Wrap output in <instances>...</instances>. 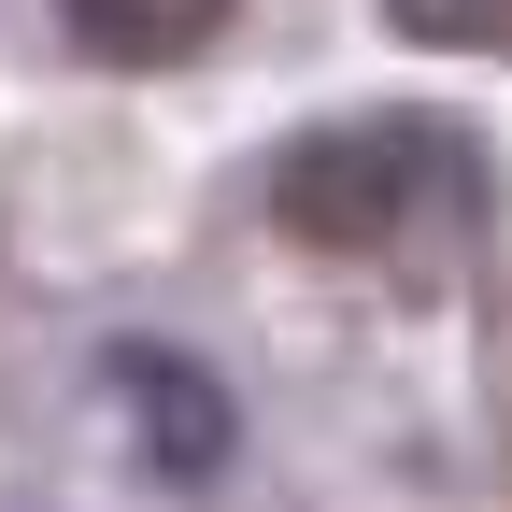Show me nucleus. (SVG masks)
<instances>
[{
    "label": "nucleus",
    "instance_id": "f257e3e1",
    "mask_svg": "<svg viewBox=\"0 0 512 512\" xmlns=\"http://www.w3.org/2000/svg\"><path fill=\"white\" fill-rule=\"evenodd\" d=\"M271 214L328 256H413L427 228L484 214V157L456 114H342L271 157Z\"/></svg>",
    "mask_w": 512,
    "mask_h": 512
},
{
    "label": "nucleus",
    "instance_id": "f03ea898",
    "mask_svg": "<svg viewBox=\"0 0 512 512\" xmlns=\"http://www.w3.org/2000/svg\"><path fill=\"white\" fill-rule=\"evenodd\" d=\"M57 29L100 72H171V57H200L228 29V0H57Z\"/></svg>",
    "mask_w": 512,
    "mask_h": 512
},
{
    "label": "nucleus",
    "instance_id": "7ed1b4c3",
    "mask_svg": "<svg viewBox=\"0 0 512 512\" xmlns=\"http://www.w3.org/2000/svg\"><path fill=\"white\" fill-rule=\"evenodd\" d=\"M114 399L157 427V470H171V484H200V470L228 456V399L185 384V356H143V342H128V356H114Z\"/></svg>",
    "mask_w": 512,
    "mask_h": 512
},
{
    "label": "nucleus",
    "instance_id": "20e7f679",
    "mask_svg": "<svg viewBox=\"0 0 512 512\" xmlns=\"http://www.w3.org/2000/svg\"><path fill=\"white\" fill-rule=\"evenodd\" d=\"M384 29L456 43V57H512V0H384Z\"/></svg>",
    "mask_w": 512,
    "mask_h": 512
}]
</instances>
